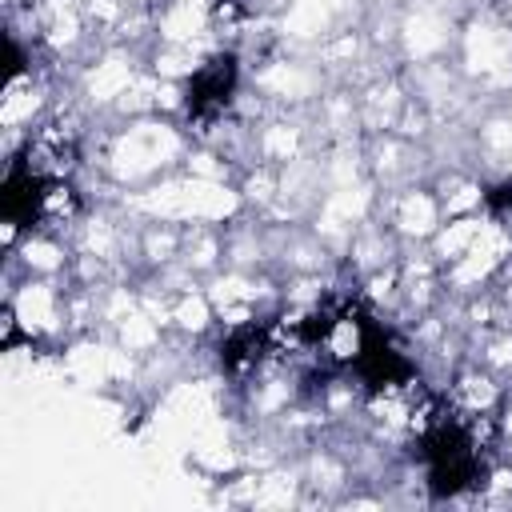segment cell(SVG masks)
I'll use <instances>...</instances> for the list:
<instances>
[{"mask_svg":"<svg viewBox=\"0 0 512 512\" xmlns=\"http://www.w3.org/2000/svg\"><path fill=\"white\" fill-rule=\"evenodd\" d=\"M236 92V60L232 56H216L204 68L192 72L188 80V112L192 116H216Z\"/></svg>","mask_w":512,"mask_h":512,"instance_id":"obj_2","label":"cell"},{"mask_svg":"<svg viewBox=\"0 0 512 512\" xmlns=\"http://www.w3.org/2000/svg\"><path fill=\"white\" fill-rule=\"evenodd\" d=\"M424 444V460H428V480L436 496H456L468 484L480 480V452L476 440L468 436V428H460L456 420H436L424 428L420 436Z\"/></svg>","mask_w":512,"mask_h":512,"instance_id":"obj_1","label":"cell"}]
</instances>
